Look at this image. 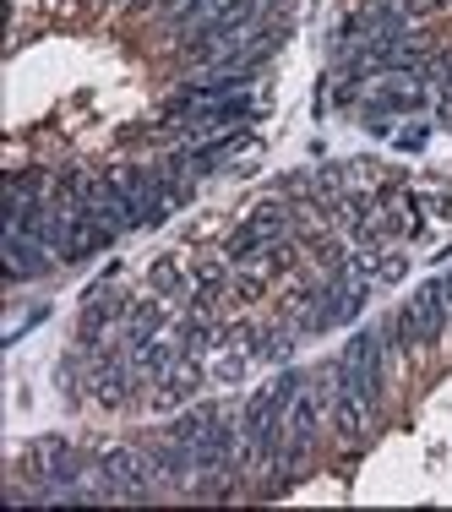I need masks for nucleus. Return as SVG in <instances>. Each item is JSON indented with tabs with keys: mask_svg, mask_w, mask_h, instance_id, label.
Returning <instances> with one entry per match:
<instances>
[{
	"mask_svg": "<svg viewBox=\"0 0 452 512\" xmlns=\"http://www.w3.org/2000/svg\"><path fill=\"white\" fill-rule=\"evenodd\" d=\"M142 289L158 300H169V306H186L191 300V262H180V256H158L148 267V278H142Z\"/></svg>",
	"mask_w": 452,
	"mask_h": 512,
	"instance_id": "1a4fd4ad",
	"label": "nucleus"
},
{
	"mask_svg": "<svg viewBox=\"0 0 452 512\" xmlns=\"http://www.w3.org/2000/svg\"><path fill=\"white\" fill-rule=\"evenodd\" d=\"M382 338H387V349H393V360H398V365H403V360L431 355V349H425V333H420V316H414L409 300L382 316Z\"/></svg>",
	"mask_w": 452,
	"mask_h": 512,
	"instance_id": "6e6552de",
	"label": "nucleus"
},
{
	"mask_svg": "<svg viewBox=\"0 0 452 512\" xmlns=\"http://www.w3.org/2000/svg\"><path fill=\"white\" fill-rule=\"evenodd\" d=\"M39 322H50V306H33V311H28V316H22V322H17V327H6V338H0V344H6V349H11V344H17V338H28V333H33V327H39Z\"/></svg>",
	"mask_w": 452,
	"mask_h": 512,
	"instance_id": "4468645a",
	"label": "nucleus"
},
{
	"mask_svg": "<svg viewBox=\"0 0 452 512\" xmlns=\"http://www.w3.org/2000/svg\"><path fill=\"white\" fill-rule=\"evenodd\" d=\"M409 306H414V316H420V333H425V349H442L447 338H452V306H447V278L436 273V278H425L420 289L409 295Z\"/></svg>",
	"mask_w": 452,
	"mask_h": 512,
	"instance_id": "0eeeda50",
	"label": "nucleus"
},
{
	"mask_svg": "<svg viewBox=\"0 0 452 512\" xmlns=\"http://www.w3.org/2000/svg\"><path fill=\"white\" fill-rule=\"evenodd\" d=\"M431 131H436L431 120H409V126L398 131V153H420L425 142H431Z\"/></svg>",
	"mask_w": 452,
	"mask_h": 512,
	"instance_id": "ddd939ff",
	"label": "nucleus"
},
{
	"mask_svg": "<svg viewBox=\"0 0 452 512\" xmlns=\"http://www.w3.org/2000/svg\"><path fill=\"white\" fill-rule=\"evenodd\" d=\"M0 262H6V289L17 295V289L39 284V278L60 273V256L50 246H39V240L28 235H11V229H0Z\"/></svg>",
	"mask_w": 452,
	"mask_h": 512,
	"instance_id": "20e7f679",
	"label": "nucleus"
},
{
	"mask_svg": "<svg viewBox=\"0 0 452 512\" xmlns=\"http://www.w3.org/2000/svg\"><path fill=\"white\" fill-rule=\"evenodd\" d=\"M256 371V360L246 355V349H218V355H207V376H213V387H240L246 376Z\"/></svg>",
	"mask_w": 452,
	"mask_h": 512,
	"instance_id": "f8f14e48",
	"label": "nucleus"
},
{
	"mask_svg": "<svg viewBox=\"0 0 452 512\" xmlns=\"http://www.w3.org/2000/svg\"><path fill=\"white\" fill-rule=\"evenodd\" d=\"M442 278H447V306H452V267H447V273H442Z\"/></svg>",
	"mask_w": 452,
	"mask_h": 512,
	"instance_id": "2eb2a0df",
	"label": "nucleus"
},
{
	"mask_svg": "<svg viewBox=\"0 0 452 512\" xmlns=\"http://www.w3.org/2000/svg\"><path fill=\"white\" fill-rule=\"evenodd\" d=\"M175 311L180 306H169V300H158V295H148L142 289L137 300H131V311H126V322H120V344L126 349H142V344H153V338H164L169 327H175Z\"/></svg>",
	"mask_w": 452,
	"mask_h": 512,
	"instance_id": "423d86ee",
	"label": "nucleus"
},
{
	"mask_svg": "<svg viewBox=\"0 0 452 512\" xmlns=\"http://www.w3.org/2000/svg\"><path fill=\"white\" fill-rule=\"evenodd\" d=\"M99 485L109 491V502H131V507L164 496L142 442H99Z\"/></svg>",
	"mask_w": 452,
	"mask_h": 512,
	"instance_id": "f03ea898",
	"label": "nucleus"
},
{
	"mask_svg": "<svg viewBox=\"0 0 452 512\" xmlns=\"http://www.w3.org/2000/svg\"><path fill=\"white\" fill-rule=\"evenodd\" d=\"M207 387H213V376H207V360H202V355H180L175 371H169L164 382H153L148 409H153V414H175V409L197 404Z\"/></svg>",
	"mask_w": 452,
	"mask_h": 512,
	"instance_id": "39448f33",
	"label": "nucleus"
},
{
	"mask_svg": "<svg viewBox=\"0 0 452 512\" xmlns=\"http://www.w3.org/2000/svg\"><path fill=\"white\" fill-rule=\"evenodd\" d=\"M50 197V169H11L6 175V207H33Z\"/></svg>",
	"mask_w": 452,
	"mask_h": 512,
	"instance_id": "9b49d317",
	"label": "nucleus"
},
{
	"mask_svg": "<svg viewBox=\"0 0 452 512\" xmlns=\"http://www.w3.org/2000/svg\"><path fill=\"white\" fill-rule=\"evenodd\" d=\"M186 355V349L175 344V333H164V338H153V344H142V349H131V365H137L142 376H148V387L153 382H164L169 371H175V360Z\"/></svg>",
	"mask_w": 452,
	"mask_h": 512,
	"instance_id": "9d476101",
	"label": "nucleus"
},
{
	"mask_svg": "<svg viewBox=\"0 0 452 512\" xmlns=\"http://www.w3.org/2000/svg\"><path fill=\"white\" fill-rule=\"evenodd\" d=\"M393 349H387L382 338V322L371 327H354L344 338V349H338V371H344V382L360 393V404L382 420L387 414V393H393Z\"/></svg>",
	"mask_w": 452,
	"mask_h": 512,
	"instance_id": "f257e3e1",
	"label": "nucleus"
},
{
	"mask_svg": "<svg viewBox=\"0 0 452 512\" xmlns=\"http://www.w3.org/2000/svg\"><path fill=\"white\" fill-rule=\"evenodd\" d=\"M246 148H256V126H229V131H213V137L169 148V153L180 158V169H186L191 180H207V175H224V169L235 164V153H246Z\"/></svg>",
	"mask_w": 452,
	"mask_h": 512,
	"instance_id": "7ed1b4c3",
	"label": "nucleus"
}]
</instances>
